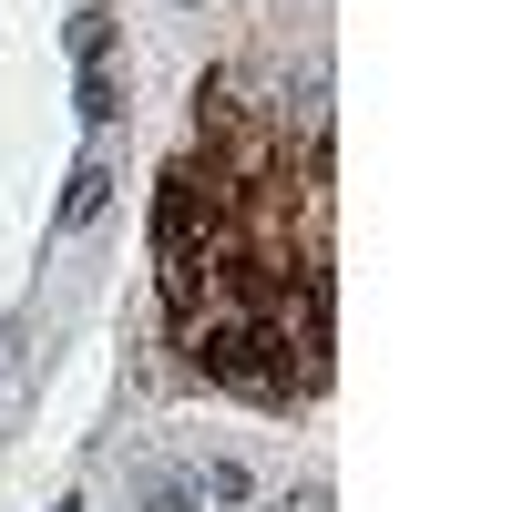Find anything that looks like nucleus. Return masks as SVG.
Masks as SVG:
<instances>
[{"label": "nucleus", "instance_id": "f257e3e1", "mask_svg": "<svg viewBox=\"0 0 512 512\" xmlns=\"http://www.w3.org/2000/svg\"><path fill=\"white\" fill-rule=\"evenodd\" d=\"M154 287L195 379L246 400L328 390V123L256 113L236 82L195 93V154L154 205Z\"/></svg>", "mask_w": 512, "mask_h": 512}, {"label": "nucleus", "instance_id": "f03ea898", "mask_svg": "<svg viewBox=\"0 0 512 512\" xmlns=\"http://www.w3.org/2000/svg\"><path fill=\"white\" fill-rule=\"evenodd\" d=\"M103 185H113V164L93 154V164H72V185H62V226H82V216H93V205H103Z\"/></svg>", "mask_w": 512, "mask_h": 512}, {"label": "nucleus", "instance_id": "7ed1b4c3", "mask_svg": "<svg viewBox=\"0 0 512 512\" xmlns=\"http://www.w3.org/2000/svg\"><path fill=\"white\" fill-rule=\"evenodd\" d=\"M113 113H123V82L103 62H82V123H113Z\"/></svg>", "mask_w": 512, "mask_h": 512}, {"label": "nucleus", "instance_id": "20e7f679", "mask_svg": "<svg viewBox=\"0 0 512 512\" xmlns=\"http://www.w3.org/2000/svg\"><path fill=\"white\" fill-rule=\"evenodd\" d=\"M103 41H113V21H103V11H72V52H82V62H103Z\"/></svg>", "mask_w": 512, "mask_h": 512}]
</instances>
